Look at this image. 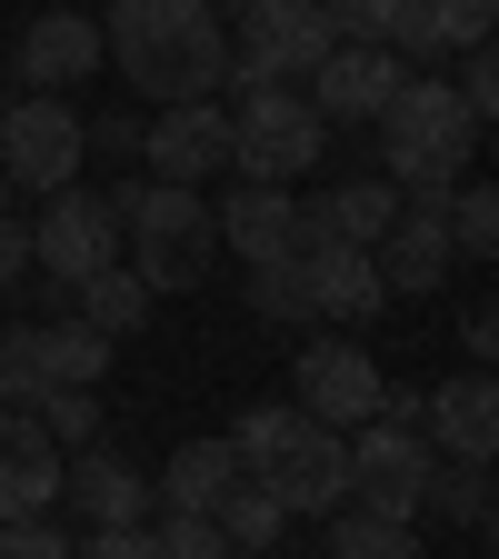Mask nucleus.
Wrapping results in <instances>:
<instances>
[{"instance_id":"obj_38","label":"nucleus","mask_w":499,"mask_h":559,"mask_svg":"<svg viewBox=\"0 0 499 559\" xmlns=\"http://www.w3.org/2000/svg\"><path fill=\"white\" fill-rule=\"evenodd\" d=\"M460 340H470V360L489 370V349H499V310H470V320H460Z\"/></svg>"},{"instance_id":"obj_28","label":"nucleus","mask_w":499,"mask_h":559,"mask_svg":"<svg viewBox=\"0 0 499 559\" xmlns=\"http://www.w3.org/2000/svg\"><path fill=\"white\" fill-rule=\"evenodd\" d=\"M31 419L50 430V450L70 460V450H91V440H100V390H40Z\"/></svg>"},{"instance_id":"obj_40","label":"nucleus","mask_w":499,"mask_h":559,"mask_svg":"<svg viewBox=\"0 0 499 559\" xmlns=\"http://www.w3.org/2000/svg\"><path fill=\"white\" fill-rule=\"evenodd\" d=\"M250 11H260V0H230V21H250Z\"/></svg>"},{"instance_id":"obj_23","label":"nucleus","mask_w":499,"mask_h":559,"mask_svg":"<svg viewBox=\"0 0 499 559\" xmlns=\"http://www.w3.org/2000/svg\"><path fill=\"white\" fill-rule=\"evenodd\" d=\"M320 210H330V230H340L349 250H370V240L400 221V190H390L380 170H349V180H330V190H320Z\"/></svg>"},{"instance_id":"obj_35","label":"nucleus","mask_w":499,"mask_h":559,"mask_svg":"<svg viewBox=\"0 0 499 559\" xmlns=\"http://www.w3.org/2000/svg\"><path fill=\"white\" fill-rule=\"evenodd\" d=\"M0 559H70V539L50 520H0Z\"/></svg>"},{"instance_id":"obj_12","label":"nucleus","mask_w":499,"mask_h":559,"mask_svg":"<svg viewBox=\"0 0 499 559\" xmlns=\"http://www.w3.org/2000/svg\"><path fill=\"white\" fill-rule=\"evenodd\" d=\"M419 479H430V440L419 430L370 419V430L349 440V500H360L370 520H419Z\"/></svg>"},{"instance_id":"obj_36","label":"nucleus","mask_w":499,"mask_h":559,"mask_svg":"<svg viewBox=\"0 0 499 559\" xmlns=\"http://www.w3.org/2000/svg\"><path fill=\"white\" fill-rule=\"evenodd\" d=\"M70 559H161L151 530H91V539H70Z\"/></svg>"},{"instance_id":"obj_41","label":"nucleus","mask_w":499,"mask_h":559,"mask_svg":"<svg viewBox=\"0 0 499 559\" xmlns=\"http://www.w3.org/2000/svg\"><path fill=\"white\" fill-rule=\"evenodd\" d=\"M0 409H11V380H0Z\"/></svg>"},{"instance_id":"obj_34","label":"nucleus","mask_w":499,"mask_h":559,"mask_svg":"<svg viewBox=\"0 0 499 559\" xmlns=\"http://www.w3.org/2000/svg\"><path fill=\"white\" fill-rule=\"evenodd\" d=\"M450 91H460V110L489 130V110H499V60L489 50H460V70H450Z\"/></svg>"},{"instance_id":"obj_10","label":"nucleus","mask_w":499,"mask_h":559,"mask_svg":"<svg viewBox=\"0 0 499 559\" xmlns=\"http://www.w3.org/2000/svg\"><path fill=\"white\" fill-rule=\"evenodd\" d=\"M370 270H380L390 300H430L440 280L460 270V250H450V200H400V221L370 240Z\"/></svg>"},{"instance_id":"obj_15","label":"nucleus","mask_w":499,"mask_h":559,"mask_svg":"<svg viewBox=\"0 0 499 559\" xmlns=\"http://www.w3.org/2000/svg\"><path fill=\"white\" fill-rule=\"evenodd\" d=\"M400 81H409V70H400L380 40H340V50L310 70V91H300V100H310L320 120H380Z\"/></svg>"},{"instance_id":"obj_26","label":"nucleus","mask_w":499,"mask_h":559,"mask_svg":"<svg viewBox=\"0 0 499 559\" xmlns=\"http://www.w3.org/2000/svg\"><path fill=\"white\" fill-rule=\"evenodd\" d=\"M330 559H419V530L370 520V510H330Z\"/></svg>"},{"instance_id":"obj_24","label":"nucleus","mask_w":499,"mask_h":559,"mask_svg":"<svg viewBox=\"0 0 499 559\" xmlns=\"http://www.w3.org/2000/svg\"><path fill=\"white\" fill-rule=\"evenodd\" d=\"M70 320H81V330H100V340L120 349V340H130L140 320H151V290H140V280H130V270L110 260L100 280H81V300H70Z\"/></svg>"},{"instance_id":"obj_14","label":"nucleus","mask_w":499,"mask_h":559,"mask_svg":"<svg viewBox=\"0 0 499 559\" xmlns=\"http://www.w3.org/2000/svg\"><path fill=\"white\" fill-rule=\"evenodd\" d=\"M419 440H430V460H479L489 469V450H499V390H489V370H460L440 390H419Z\"/></svg>"},{"instance_id":"obj_8","label":"nucleus","mask_w":499,"mask_h":559,"mask_svg":"<svg viewBox=\"0 0 499 559\" xmlns=\"http://www.w3.org/2000/svg\"><path fill=\"white\" fill-rule=\"evenodd\" d=\"M100 370H110L100 330H81V320H0V380H11V400L100 390Z\"/></svg>"},{"instance_id":"obj_18","label":"nucleus","mask_w":499,"mask_h":559,"mask_svg":"<svg viewBox=\"0 0 499 559\" xmlns=\"http://www.w3.org/2000/svg\"><path fill=\"white\" fill-rule=\"evenodd\" d=\"M240 50H260L280 81H310V70L340 50V31L320 21V0H260V11L240 21Z\"/></svg>"},{"instance_id":"obj_9","label":"nucleus","mask_w":499,"mask_h":559,"mask_svg":"<svg viewBox=\"0 0 499 559\" xmlns=\"http://www.w3.org/2000/svg\"><path fill=\"white\" fill-rule=\"evenodd\" d=\"M290 409L300 419H320V430H370L380 419V360L360 340H310L300 349V370H290Z\"/></svg>"},{"instance_id":"obj_6","label":"nucleus","mask_w":499,"mask_h":559,"mask_svg":"<svg viewBox=\"0 0 499 559\" xmlns=\"http://www.w3.org/2000/svg\"><path fill=\"white\" fill-rule=\"evenodd\" d=\"M81 110L50 100V91H21L11 110H0V180H11V200H50L81 180Z\"/></svg>"},{"instance_id":"obj_39","label":"nucleus","mask_w":499,"mask_h":559,"mask_svg":"<svg viewBox=\"0 0 499 559\" xmlns=\"http://www.w3.org/2000/svg\"><path fill=\"white\" fill-rule=\"evenodd\" d=\"M11 210H21V200H11V180H0V221H11Z\"/></svg>"},{"instance_id":"obj_22","label":"nucleus","mask_w":499,"mask_h":559,"mask_svg":"<svg viewBox=\"0 0 499 559\" xmlns=\"http://www.w3.org/2000/svg\"><path fill=\"white\" fill-rule=\"evenodd\" d=\"M210 530L230 539V559H270V549H280V530H290V520H280V500H270L260 479H230L221 500H210Z\"/></svg>"},{"instance_id":"obj_19","label":"nucleus","mask_w":499,"mask_h":559,"mask_svg":"<svg viewBox=\"0 0 499 559\" xmlns=\"http://www.w3.org/2000/svg\"><path fill=\"white\" fill-rule=\"evenodd\" d=\"M210 230L221 250H240L250 270L290 250V190H260V180H230V200H210Z\"/></svg>"},{"instance_id":"obj_27","label":"nucleus","mask_w":499,"mask_h":559,"mask_svg":"<svg viewBox=\"0 0 499 559\" xmlns=\"http://www.w3.org/2000/svg\"><path fill=\"white\" fill-rule=\"evenodd\" d=\"M250 310L270 320V330H310L320 310H310V270L300 260H260L250 270Z\"/></svg>"},{"instance_id":"obj_11","label":"nucleus","mask_w":499,"mask_h":559,"mask_svg":"<svg viewBox=\"0 0 499 559\" xmlns=\"http://www.w3.org/2000/svg\"><path fill=\"white\" fill-rule=\"evenodd\" d=\"M140 160H151V180L170 190H200L230 170V100H170L151 120V140H140Z\"/></svg>"},{"instance_id":"obj_25","label":"nucleus","mask_w":499,"mask_h":559,"mask_svg":"<svg viewBox=\"0 0 499 559\" xmlns=\"http://www.w3.org/2000/svg\"><path fill=\"white\" fill-rule=\"evenodd\" d=\"M419 510H440V520H460V530H489V469H479V460H430Z\"/></svg>"},{"instance_id":"obj_1","label":"nucleus","mask_w":499,"mask_h":559,"mask_svg":"<svg viewBox=\"0 0 499 559\" xmlns=\"http://www.w3.org/2000/svg\"><path fill=\"white\" fill-rule=\"evenodd\" d=\"M100 60H120L130 100H221L230 81V21L210 0H100Z\"/></svg>"},{"instance_id":"obj_33","label":"nucleus","mask_w":499,"mask_h":559,"mask_svg":"<svg viewBox=\"0 0 499 559\" xmlns=\"http://www.w3.org/2000/svg\"><path fill=\"white\" fill-rule=\"evenodd\" d=\"M140 140H151V120H140V110H100V120H81V151H100V160H140Z\"/></svg>"},{"instance_id":"obj_5","label":"nucleus","mask_w":499,"mask_h":559,"mask_svg":"<svg viewBox=\"0 0 499 559\" xmlns=\"http://www.w3.org/2000/svg\"><path fill=\"white\" fill-rule=\"evenodd\" d=\"M320 151H330V120L300 91H250V100H230V180L290 190V180L320 170Z\"/></svg>"},{"instance_id":"obj_20","label":"nucleus","mask_w":499,"mask_h":559,"mask_svg":"<svg viewBox=\"0 0 499 559\" xmlns=\"http://www.w3.org/2000/svg\"><path fill=\"white\" fill-rule=\"evenodd\" d=\"M310 270V310L320 320H380V270H370V250H349V240H330V250H310L300 260Z\"/></svg>"},{"instance_id":"obj_13","label":"nucleus","mask_w":499,"mask_h":559,"mask_svg":"<svg viewBox=\"0 0 499 559\" xmlns=\"http://www.w3.org/2000/svg\"><path fill=\"white\" fill-rule=\"evenodd\" d=\"M60 500L91 530H151V469H130L110 440H91V450L60 460Z\"/></svg>"},{"instance_id":"obj_31","label":"nucleus","mask_w":499,"mask_h":559,"mask_svg":"<svg viewBox=\"0 0 499 559\" xmlns=\"http://www.w3.org/2000/svg\"><path fill=\"white\" fill-rule=\"evenodd\" d=\"M151 549H161V559H230V539L210 530V510H161Z\"/></svg>"},{"instance_id":"obj_16","label":"nucleus","mask_w":499,"mask_h":559,"mask_svg":"<svg viewBox=\"0 0 499 559\" xmlns=\"http://www.w3.org/2000/svg\"><path fill=\"white\" fill-rule=\"evenodd\" d=\"M100 70V21L91 11H40L31 31H21V60H11V81L21 91H70V81H91Z\"/></svg>"},{"instance_id":"obj_29","label":"nucleus","mask_w":499,"mask_h":559,"mask_svg":"<svg viewBox=\"0 0 499 559\" xmlns=\"http://www.w3.org/2000/svg\"><path fill=\"white\" fill-rule=\"evenodd\" d=\"M450 250H460V260H489V250H499V190H489V180H460V190H450Z\"/></svg>"},{"instance_id":"obj_30","label":"nucleus","mask_w":499,"mask_h":559,"mask_svg":"<svg viewBox=\"0 0 499 559\" xmlns=\"http://www.w3.org/2000/svg\"><path fill=\"white\" fill-rule=\"evenodd\" d=\"M409 11H419V0H320V21H330L340 40H390Z\"/></svg>"},{"instance_id":"obj_4","label":"nucleus","mask_w":499,"mask_h":559,"mask_svg":"<svg viewBox=\"0 0 499 559\" xmlns=\"http://www.w3.org/2000/svg\"><path fill=\"white\" fill-rule=\"evenodd\" d=\"M130 280L140 290H200L210 280V260H221V230H210V200L200 190H170V180H140V200H130Z\"/></svg>"},{"instance_id":"obj_7","label":"nucleus","mask_w":499,"mask_h":559,"mask_svg":"<svg viewBox=\"0 0 499 559\" xmlns=\"http://www.w3.org/2000/svg\"><path fill=\"white\" fill-rule=\"evenodd\" d=\"M120 260V221H110V200L100 190H50L40 200V221H31V280H50V290H81V280H100Z\"/></svg>"},{"instance_id":"obj_32","label":"nucleus","mask_w":499,"mask_h":559,"mask_svg":"<svg viewBox=\"0 0 499 559\" xmlns=\"http://www.w3.org/2000/svg\"><path fill=\"white\" fill-rule=\"evenodd\" d=\"M489 21H499V0H430L440 50H489Z\"/></svg>"},{"instance_id":"obj_37","label":"nucleus","mask_w":499,"mask_h":559,"mask_svg":"<svg viewBox=\"0 0 499 559\" xmlns=\"http://www.w3.org/2000/svg\"><path fill=\"white\" fill-rule=\"evenodd\" d=\"M31 280V221L11 210V221H0V290H21Z\"/></svg>"},{"instance_id":"obj_3","label":"nucleus","mask_w":499,"mask_h":559,"mask_svg":"<svg viewBox=\"0 0 499 559\" xmlns=\"http://www.w3.org/2000/svg\"><path fill=\"white\" fill-rule=\"evenodd\" d=\"M230 450H240V479H260L270 500H280V520H330V510H349V440L320 430V419H300L290 400H260L240 430H230Z\"/></svg>"},{"instance_id":"obj_21","label":"nucleus","mask_w":499,"mask_h":559,"mask_svg":"<svg viewBox=\"0 0 499 559\" xmlns=\"http://www.w3.org/2000/svg\"><path fill=\"white\" fill-rule=\"evenodd\" d=\"M230 479H240V450H230V440H180L170 469L151 479V500H161V510H210Z\"/></svg>"},{"instance_id":"obj_2","label":"nucleus","mask_w":499,"mask_h":559,"mask_svg":"<svg viewBox=\"0 0 499 559\" xmlns=\"http://www.w3.org/2000/svg\"><path fill=\"white\" fill-rule=\"evenodd\" d=\"M370 130H380V180L400 200H450L470 180V160H479V120L460 110V91L440 70H409Z\"/></svg>"},{"instance_id":"obj_17","label":"nucleus","mask_w":499,"mask_h":559,"mask_svg":"<svg viewBox=\"0 0 499 559\" xmlns=\"http://www.w3.org/2000/svg\"><path fill=\"white\" fill-rule=\"evenodd\" d=\"M50 500H60V450H50V430L11 400L0 409V520H50Z\"/></svg>"}]
</instances>
